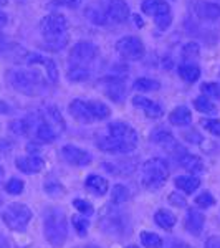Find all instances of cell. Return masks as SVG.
<instances>
[{
    "instance_id": "7",
    "label": "cell",
    "mask_w": 220,
    "mask_h": 248,
    "mask_svg": "<svg viewBox=\"0 0 220 248\" xmlns=\"http://www.w3.org/2000/svg\"><path fill=\"white\" fill-rule=\"evenodd\" d=\"M2 218L12 232H25L31 220V210L23 203L15 202L3 210Z\"/></svg>"
},
{
    "instance_id": "2",
    "label": "cell",
    "mask_w": 220,
    "mask_h": 248,
    "mask_svg": "<svg viewBox=\"0 0 220 248\" xmlns=\"http://www.w3.org/2000/svg\"><path fill=\"white\" fill-rule=\"evenodd\" d=\"M40 31H42L45 46L51 51H60L66 46L70 35H68V20L62 14H50L40 22Z\"/></svg>"
},
{
    "instance_id": "29",
    "label": "cell",
    "mask_w": 220,
    "mask_h": 248,
    "mask_svg": "<svg viewBox=\"0 0 220 248\" xmlns=\"http://www.w3.org/2000/svg\"><path fill=\"white\" fill-rule=\"evenodd\" d=\"M139 240H141V245L144 248H161L162 247V238L159 235L153 233V232H142L139 235Z\"/></svg>"
},
{
    "instance_id": "9",
    "label": "cell",
    "mask_w": 220,
    "mask_h": 248,
    "mask_svg": "<svg viewBox=\"0 0 220 248\" xmlns=\"http://www.w3.org/2000/svg\"><path fill=\"white\" fill-rule=\"evenodd\" d=\"M98 57V48L91 42H78L70 51V63L77 66H86Z\"/></svg>"
},
{
    "instance_id": "41",
    "label": "cell",
    "mask_w": 220,
    "mask_h": 248,
    "mask_svg": "<svg viewBox=\"0 0 220 248\" xmlns=\"http://www.w3.org/2000/svg\"><path fill=\"white\" fill-rule=\"evenodd\" d=\"M156 20V25L159 27L161 30H166L167 27L173 23V15H162V17H157V18H154Z\"/></svg>"
},
{
    "instance_id": "11",
    "label": "cell",
    "mask_w": 220,
    "mask_h": 248,
    "mask_svg": "<svg viewBox=\"0 0 220 248\" xmlns=\"http://www.w3.org/2000/svg\"><path fill=\"white\" fill-rule=\"evenodd\" d=\"M173 155L175 157V161L181 164V166L186 170H189L192 175H197V174H201V172L204 170L202 159L199 157V155H195V154L187 153V151L184 149V147H179V149L175 151Z\"/></svg>"
},
{
    "instance_id": "49",
    "label": "cell",
    "mask_w": 220,
    "mask_h": 248,
    "mask_svg": "<svg viewBox=\"0 0 220 248\" xmlns=\"http://www.w3.org/2000/svg\"><path fill=\"white\" fill-rule=\"evenodd\" d=\"M0 248H10L9 240L3 237V233H0Z\"/></svg>"
},
{
    "instance_id": "31",
    "label": "cell",
    "mask_w": 220,
    "mask_h": 248,
    "mask_svg": "<svg viewBox=\"0 0 220 248\" xmlns=\"http://www.w3.org/2000/svg\"><path fill=\"white\" fill-rule=\"evenodd\" d=\"M127 199H129V190H127V187L121 186V184L114 186L113 192H111V202H113L114 205H121V203L127 202Z\"/></svg>"
},
{
    "instance_id": "23",
    "label": "cell",
    "mask_w": 220,
    "mask_h": 248,
    "mask_svg": "<svg viewBox=\"0 0 220 248\" xmlns=\"http://www.w3.org/2000/svg\"><path fill=\"white\" fill-rule=\"evenodd\" d=\"M174 184L179 190L184 192V194H192L194 190L199 189L201 179H199L197 175H181V177H175Z\"/></svg>"
},
{
    "instance_id": "28",
    "label": "cell",
    "mask_w": 220,
    "mask_h": 248,
    "mask_svg": "<svg viewBox=\"0 0 220 248\" xmlns=\"http://www.w3.org/2000/svg\"><path fill=\"white\" fill-rule=\"evenodd\" d=\"M194 108L202 114H215L217 113V106L210 101L205 96H199V98L194 99Z\"/></svg>"
},
{
    "instance_id": "51",
    "label": "cell",
    "mask_w": 220,
    "mask_h": 248,
    "mask_svg": "<svg viewBox=\"0 0 220 248\" xmlns=\"http://www.w3.org/2000/svg\"><path fill=\"white\" fill-rule=\"evenodd\" d=\"M169 248H179V247H177V242H175L174 245H173V247H169Z\"/></svg>"
},
{
    "instance_id": "5",
    "label": "cell",
    "mask_w": 220,
    "mask_h": 248,
    "mask_svg": "<svg viewBox=\"0 0 220 248\" xmlns=\"http://www.w3.org/2000/svg\"><path fill=\"white\" fill-rule=\"evenodd\" d=\"M7 81L18 93L29 94V96L40 94L45 90V79L40 77V73H37V71L10 70L7 73Z\"/></svg>"
},
{
    "instance_id": "35",
    "label": "cell",
    "mask_w": 220,
    "mask_h": 248,
    "mask_svg": "<svg viewBox=\"0 0 220 248\" xmlns=\"http://www.w3.org/2000/svg\"><path fill=\"white\" fill-rule=\"evenodd\" d=\"M195 203H197V207H201V209H210V207L215 205V199L210 192H202L201 195H197Z\"/></svg>"
},
{
    "instance_id": "53",
    "label": "cell",
    "mask_w": 220,
    "mask_h": 248,
    "mask_svg": "<svg viewBox=\"0 0 220 248\" xmlns=\"http://www.w3.org/2000/svg\"><path fill=\"white\" fill-rule=\"evenodd\" d=\"M0 177H2V169H0Z\"/></svg>"
},
{
    "instance_id": "10",
    "label": "cell",
    "mask_w": 220,
    "mask_h": 248,
    "mask_svg": "<svg viewBox=\"0 0 220 248\" xmlns=\"http://www.w3.org/2000/svg\"><path fill=\"white\" fill-rule=\"evenodd\" d=\"M62 155L68 164L78 166V167L90 166L91 161H93V155L88 153V151L81 149V147H77V146H71V144H66V146L62 147Z\"/></svg>"
},
{
    "instance_id": "43",
    "label": "cell",
    "mask_w": 220,
    "mask_h": 248,
    "mask_svg": "<svg viewBox=\"0 0 220 248\" xmlns=\"http://www.w3.org/2000/svg\"><path fill=\"white\" fill-rule=\"evenodd\" d=\"M184 139H186V141H189V142H194V144L202 142L201 134L195 133V131H190V133H186V134H184Z\"/></svg>"
},
{
    "instance_id": "38",
    "label": "cell",
    "mask_w": 220,
    "mask_h": 248,
    "mask_svg": "<svg viewBox=\"0 0 220 248\" xmlns=\"http://www.w3.org/2000/svg\"><path fill=\"white\" fill-rule=\"evenodd\" d=\"M23 187H25L23 181H20V179L14 177V179H10V181L7 182L5 190L9 192L10 195H18V194H22V192H23Z\"/></svg>"
},
{
    "instance_id": "3",
    "label": "cell",
    "mask_w": 220,
    "mask_h": 248,
    "mask_svg": "<svg viewBox=\"0 0 220 248\" xmlns=\"http://www.w3.org/2000/svg\"><path fill=\"white\" fill-rule=\"evenodd\" d=\"M70 114L81 124H91L94 121L108 119L111 109L101 101H83V99H73L68 105Z\"/></svg>"
},
{
    "instance_id": "21",
    "label": "cell",
    "mask_w": 220,
    "mask_h": 248,
    "mask_svg": "<svg viewBox=\"0 0 220 248\" xmlns=\"http://www.w3.org/2000/svg\"><path fill=\"white\" fill-rule=\"evenodd\" d=\"M85 186L91 194L96 195V197H101V195H105L108 192V181L105 177H101V175H96V174L88 175Z\"/></svg>"
},
{
    "instance_id": "39",
    "label": "cell",
    "mask_w": 220,
    "mask_h": 248,
    "mask_svg": "<svg viewBox=\"0 0 220 248\" xmlns=\"http://www.w3.org/2000/svg\"><path fill=\"white\" fill-rule=\"evenodd\" d=\"M73 207L77 209L81 215H91L94 212L93 205H91L90 202L83 201V199H75L73 201Z\"/></svg>"
},
{
    "instance_id": "8",
    "label": "cell",
    "mask_w": 220,
    "mask_h": 248,
    "mask_svg": "<svg viewBox=\"0 0 220 248\" xmlns=\"http://www.w3.org/2000/svg\"><path fill=\"white\" fill-rule=\"evenodd\" d=\"M116 50H118V53L121 55L123 58L126 60H141L144 57V53H146V50H144V43L139 40L138 37H123L118 40V43H116Z\"/></svg>"
},
{
    "instance_id": "14",
    "label": "cell",
    "mask_w": 220,
    "mask_h": 248,
    "mask_svg": "<svg viewBox=\"0 0 220 248\" xmlns=\"http://www.w3.org/2000/svg\"><path fill=\"white\" fill-rule=\"evenodd\" d=\"M133 105L136 108H139L141 111H144V114L151 119H159V118H162V114H164V109L161 105L154 103L153 99H149V98H144V96H134Z\"/></svg>"
},
{
    "instance_id": "12",
    "label": "cell",
    "mask_w": 220,
    "mask_h": 248,
    "mask_svg": "<svg viewBox=\"0 0 220 248\" xmlns=\"http://www.w3.org/2000/svg\"><path fill=\"white\" fill-rule=\"evenodd\" d=\"M106 17L108 22L113 23H125L129 18V7L126 0H110L106 7Z\"/></svg>"
},
{
    "instance_id": "6",
    "label": "cell",
    "mask_w": 220,
    "mask_h": 248,
    "mask_svg": "<svg viewBox=\"0 0 220 248\" xmlns=\"http://www.w3.org/2000/svg\"><path fill=\"white\" fill-rule=\"evenodd\" d=\"M169 177V166L161 157L149 159L142 164L141 169V184L149 190H157L166 184Z\"/></svg>"
},
{
    "instance_id": "52",
    "label": "cell",
    "mask_w": 220,
    "mask_h": 248,
    "mask_svg": "<svg viewBox=\"0 0 220 248\" xmlns=\"http://www.w3.org/2000/svg\"><path fill=\"white\" fill-rule=\"evenodd\" d=\"M7 2V0H0V3H5Z\"/></svg>"
},
{
    "instance_id": "24",
    "label": "cell",
    "mask_w": 220,
    "mask_h": 248,
    "mask_svg": "<svg viewBox=\"0 0 220 248\" xmlns=\"http://www.w3.org/2000/svg\"><path fill=\"white\" fill-rule=\"evenodd\" d=\"M154 222L164 230H173L175 222H177V218H175V215L173 214V212H169L166 209H161V210H157L154 214Z\"/></svg>"
},
{
    "instance_id": "4",
    "label": "cell",
    "mask_w": 220,
    "mask_h": 248,
    "mask_svg": "<svg viewBox=\"0 0 220 248\" xmlns=\"http://www.w3.org/2000/svg\"><path fill=\"white\" fill-rule=\"evenodd\" d=\"M43 233L51 247H63L68 237L66 217L60 209H50L43 218Z\"/></svg>"
},
{
    "instance_id": "18",
    "label": "cell",
    "mask_w": 220,
    "mask_h": 248,
    "mask_svg": "<svg viewBox=\"0 0 220 248\" xmlns=\"http://www.w3.org/2000/svg\"><path fill=\"white\" fill-rule=\"evenodd\" d=\"M141 10L146 15H151V17H154V18L171 14V7L166 0H144Z\"/></svg>"
},
{
    "instance_id": "45",
    "label": "cell",
    "mask_w": 220,
    "mask_h": 248,
    "mask_svg": "<svg viewBox=\"0 0 220 248\" xmlns=\"http://www.w3.org/2000/svg\"><path fill=\"white\" fill-rule=\"evenodd\" d=\"M60 2H62L65 7H68V9H78V7L83 3V0H60Z\"/></svg>"
},
{
    "instance_id": "47",
    "label": "cell",
    "mask_w": 220,
    "mask_h": 248,
    "mask_svg": "<svg viewBox=\"0 0 220 248\" xmlns=\"http://www.w3.org/2000/svg\"><path fill=\"white\" fill-rule=\"evenodd\" d=\"M7 48H9V42H7L5 35L0 33V53H3V51H5Z\"/></svg>"
},
{
    "instance_id": "36",
    "label": "cell",
    "mask_w": 220,
    "mask_h": 248,
    "mask_svg": "<svg viewBox=\"0 0 220 248\" xmlns=\"http://www.w3.org/2000/svg\"><path fill=\"white\" fill-rule=\"evenodd\" d=\"M73 225H75V230L78 232L79 237H85L86 232H88V227H90V222H88L86 217L75 215V217H73Z\"/></svg>"
},
{
    "instance_id": "20",
    "label": "cell",
    "mask_w": 220,
    "mask_h": 248,
    "mask_svg": "<svg viewBox=\"0 0 220 248\" xmlns=\"http://www.w3.org/2000/svg\"><path fill=\"white\" fill-rule=\"evenodd\" d=\"M195 14L204 20H217L220 18V5L210 2H197L195 3Z\"/></svg>"
},
{
    "instance_id": "25",
    "label": "cell",
    "mask_w": 220,
    "mask_h": 248,
    "mask_svg": "<svg viewBox=\"0 0 220 248\" xmlns=\"http://www.w3.org/2000/svg\"><path fill=\"white\" fill-rule=\"evenodd\" d=\"M179 77H181L186 83H195L201 78V68L194 63H184L179 66Z\"/></svg>"
},
{
    "instance_id": "27",
    "label": "cell",
    "mask_w": 220,
    "mask_h": 248,
    "mask_svg": "<svg viewBox=\"0 0 220 248\" xmlns=\"http://www.w3.org/2000/svg\"><path fill=\"white\" fill-rule=\"evenodd\" d=\"M85 15L90 18V22L94 23V25H106V23H108L106 9H101V7H98V5L88 7Z\"/></svg>"
},
{
    "instance_id": "42",
    "label": "cell",
    "mask_w": 220,
    "mask_h": 248,
    "mask_svg": "<svg viewBox=\"0 0 220 248\" xmlns=\"http://www.w3.org/2000/svg\"><path fill=\"white\" fill-rule=\"evenodd\" d=\"M169 201H171V203H173V205H175V207H186V199H184L182 195H181V190H179V192H174V194H171V195H169Z\"/></svg>"
},
{
    "instance_id": "17",
    "label": "cell",
    "mask_w": 220,
    "mask_h": 248,
    "mask_svg": "<svg viewBox=\"0 0 220 248\" xmlns=\"http://www.w3.org/2000/svg\"><path fill=\"white\" fill-rule=\"evenodd\" d=\"M15 166H17L18 170H22L23 174H37L43 169V166H45V162H43L42 157H38V155H27V157H18L17 161H15Z\"/></svg>"
},
{
    "instance_id": "1",
    "label": "cell",
    "mask_w": 220,
    "mask_h": 248,
    "mask_svg": "<svg viewBox=\"0 0 220 248\" xmlns=\"http://www.w3.org/2000/svg\"><path fill=\"white\" fill-rule=\"evenodd\" d=\"M96 146L108 154H129L138 146V133L125 123H111L108 136L98 139Z\"/></svg>"
},
{
    "instance_id": "32",
    "label": "cell",
    "mask_w": 220,
    "mask_h": 248,
    "mask_svg": "<svg viewBox=\"0 0 220 248\" xmlns=\"http://www.w3.org/2000/svg\"><path fill=\"white\" fill-rule=\"evenodd\" d=\"M133 86H134V90H138V91H157L159 88H161L159 81L151 79V78H138Z\"/></svg>"
},
{
    "instance_id": "44",
    "label": "cell",
    "mask_w": 220,
    "mask_h": 248,
    "mask_svg": "<svg viewBox=\"0 0 220 248\" xmlns=\"http://www.w3.org/2000/svg\"><path fill=\"white\" fill-rule=\"evenodd\" d=\"M10 149H12V142L7 141V139H0V157L5 155Z\"/></svg>"
},
{
    "instance_id": "40",
    "label": "cell",
    "mask_w": 220,
    "mask_h": 248,
    "mask_svg": "<svg viewBox=\"0 0 220 248\" xmlns=\"http://www.w3.org/2000/svg\"><path fill=\"white\" fill-rule=\"evenodd\" d=\"M202 126L214 136H220V121L219 119H204Z\"/></svg>"
},
{
    "instance_id": "22",
    "label": "cell",
    "mask_w": 220,
    "mask_h": 248,
    "mask_svg": "<svg viewBox=\"0 0 220 248\" xmlns=\"http://www.w3.org/2000/svg\"><path fill=\"white\" fill-rule=\"evenodd\" d=\"M169 123L174 124V126L184 127V126H189L192 123V113L189 111L187 106H177L173 113L169 114Z\"/></svg>"
},
{
    "instance_id": "13",
    "label": "cell",
    "mask_w": 220,
    "mask_h": 248,
    "mask_svg": "<svg viewBox=\"0 0 220 248\" xmlns=\"http://www.w3.org/2000/svg\"><path fill=\"white\" fill-rule=\"evenodd\" d=\"M60 131L55 129V124L51 123L50 118H42L37 124V129H35V138L38 139L40 142H55L58 138Z\"/></svg>"
},
{
    "instance_id": "37",
    "label": "cell",
    "mask_w": 220,
    "mask_h": 248,
    "mask_svg": "<svg viewBox=\"0 0 220 248\" xmlns=\"http://www.w3.org/2000/svg\"><path fill=\"white\" fill-rule=\"evenodd\" d=\"M199 55H201V48H199L197 43L190 42V43H187V45H184V48H182V57L186 58V60L199 58Z\"/></svg>"
},
{
    "instance_id": "34",
    "label": "cell",
    "mask_w": 220,
    "mask_h": 248,
    "mask_svg": "<svg viewBox=\"0 0 220 248\" xmlns=\"http://www.w3.org/2000/svg\"><path fill=\"white\" fill-rule=\"evenodd\" d=\"M201 91L205 98H217L220 99V85L219 83H204L201 86Z\"/></svg>"
},
{
    "instance_id": "33",
    "label": "cell",
    "mask_w": 220,
    "mask_h": 248,
    "mask_svg": "<svg viewBox=\"0 0 220 248\" xmlns=\"http://www.w3.org/2000/svg\"><path fill=\"white\" fill-rule=\"evenodd\" d=\"M30 127H31L30 119H20V121H14L10 124V131H12V133H15V134H18V136L29 134Z\"/></svg>"
},
{
    "instance_id": "16",
    "label": "cell",
    "mask_w": 220,
    "mask_h": 248,
    "mask_svg": "<svg viewBox=\"0 0 220 248\" xmlns=\"http://www.w3.org/2000/svg\"><path fill=\"white\" fill-rule=\"evenodd\" d=\"M204 223H205V217H204L202 212L189 209L186 215V230L189 232L194 237H199L204 230Z\"/></svg>"
},
{
    "instance_id": "26",
    "label": "cell",
    "mask_w": 220,
    "mask_h": 248,
    "mask_svg": "<svg viewBox=\"0 0 220 248\" xmlns=\"http://www.w3.org/2000/svg\"><path fill=\"white\" fill-rule=\"evenodd\" d=\"M108 83L110 85H106V94L110 96L113 101L119 103L123 99V96H125V86H123V81H119V79H113L110 78L108 79Z\"/></svg>"
},
{
    "instance_id": "46",
    "label": "cell",
    "mask_w": 220,
    "mask_h": 248,
    "mask_svg": "<svg viewBox=\"0 0 220 248\" xmlns=\"http://www.w3.org/2000/svg\"><path fill=\"white\" fill-rule=\"evenodd\" d=\"M205 248H220V237H210V238H207Z\"/></svg>"
},
{
    "instance_id": "48",
    "label": "cell",
    "mask_w": 220,
    "mask_h": 248,
    "mask_svg": "<svg viewBox=\"0 0 220 248\" xmlns=\"http://www.w3.org/2000/svg\"><path fill=\"white\" fill-rule=\"evenodd\" d=\"M7 23H9V17H7V15L3 14V12H0V29H3V27H5Z\"/></svg>"
},
{
    "instance_id": "15",
    "label": "cell",
    "mask_w": 220,
    "mask_h": 248,
    "mask_svg": "<svg viewBox=\"0 0 220 248\" xmlns=\"http://www.w3.org/2000/svg\"><path fill=\"white\" fill-rule=\"evenodd\" d=\"M27 63H29V65H42V66H45L48 79H50L51 83H58V68H57V65H55V62L51 58L42 57V55L30 53L29 57H27Z\"/></svg>"
},
{
    "instance_id": "54",
    "label": "cell",
    "mask_w": 220,
    "mask_h": 248,
    "mask_svg": "<svg viewBox=\"0 0 220 248\" xmlns=\"http://www.w3.org/2000/svg\"><path fill=\"white\" fill-rule=\"evenodd\" d=\"M127 248H138V247H127Z\"/></svg>"
},
{
    "instance_id": "50",
    "label": "cell",
    "mask_w": 220,
    "mask_h": 248,
    "mask_svg": "<svg viewBox=\"0 0 220 248\" xmlns=\"http://www.w3.org/2000/svg\"><path fill=\"white\" fill-rule=\"evenodd\" d=\"M177 247L179 248H190L189 245H184V243H177Z\"/></svg>"
},
{
    "instance_id": "19",
    "label": "cell",
    "mask_w": 220,
    "mask_h": 248,
    "mask_svg": "<svg viewBox=\"0 0 220 248\" xmlns=\"http://www.w3.org/2000/svg\"><path fill=\"white\" fill-rule=\"evenodd\" d=\"M153 141L156 144H159V146H162L164 149H167L173 154L181 147V144L175 141L174 136L166 129H159V131H156V133H153Z\"/></svg>"
},
{
    "instance_id": "30",
    "label": "cell",
    "mask_w": 220,
    "mask_h": 248,
    "mask_svg": "<svg viewBox=\"0 0 220 248\" xmlns=\"http://www.w3.org/2000/svg\"><path fill=\"white\" fill-rule=\"evenodd\" d=\"M66 77L70 81H85V79L90 78V71H88L86 66H77L71 65L70 70H68Z\"/></svg>"
}]
</instances>
